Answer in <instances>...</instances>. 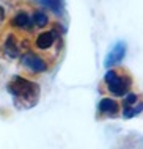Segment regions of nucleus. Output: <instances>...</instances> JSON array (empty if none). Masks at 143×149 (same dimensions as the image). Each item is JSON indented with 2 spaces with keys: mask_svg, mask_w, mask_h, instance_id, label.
Here are the masks:
<instances>
[{
  "mask_svg": "<svg viewBox=\"0 0 143 149\" xmlns=\"http://www.w3.org/2000/svg\"><path fill=\"white\" fill-rule=\"evenodd\" d=\"M6 91L13 97V104L18 110H30L39 102L41 88L36 82H32L22 75H14L6 83Z\"/></svg>",
  "mask_w": 143,
  "mask_h": 149,
  "instance_id": "obj_1",
  "label": "nucleus"
},
{
  "mask_svg": "<svg viewBox=\"0 0 143 149\" xmlns=\"http://www.w3.org/2000/svg\"><path fill=\"white\" fill-rule=\"evenodd\" d=\"M33 46L39 54L46 55V60L49 63H54L61 50V46H63L61 31L57 27H52V29H47V30H41L35 36Z\"/></svg>",
  "mask_w": 143,
  "mask_h": 149,
  "instance_id": "obj_2",
  "label": "nucleus"
},
{
  "mask_svg": "<svg viewBox=\"0 0 143 149\" xmlns=\"http://www.w3.org/2000/svg\"><path fill=\"white\" fill-rule=\"evenodd\" d=\"M132 77L128 71L124 69H107L104 74V85L107 91L115 97H124L129 94L130 88H132Z\"/></svg>",
  "mask_w": 143,
  "mask_h": 149,
  "instance_id": "obj_3",
  "label": "nucleus"
},
{
  "mask_svg": "<svg viewBox=\"0 0 143 149\" xmlns=\"http://www.w3.org/2000/svg\"><path fill=\"white\" fill-rule=\"evenodd\" d=\"M28 42L25 38L19 36L18 33H6L2 39V52L5 55V58H11V60H16V58H20L25 52H28Z\"/></svg>",
  "mask_w": 143,
  "mask_h": 149,
  "instance_id": "obj_4",
  "label": "nucleus"
},
{
  "mask_svg": "<svg viewBox=\"0 0 143 149\" xmlns=\"http://www.w3.org/2000/svg\"><path fill=\"white\" fill-rule=\"evenodd\" d=\"M20 64L25 68L27 71L33 72V74H43L50 69V63L47 61L43 55L36 54V52L28 50L20 57Z\"/></svg>",
  "mask_w": 143,
  "mask_h": 149,
  "instance_id": "obj_5",
  "label": "nucleus"
},
{
  "mask_svg": "<svg viewBox=\"0 0 143 149\" xmlns=\"http://www.w3.org/2000/svg\"><path fill=\"white\" fill-rule=\"evenodd\" d=\"M120 107L124 119L137 118L138 115L143 113V97L140 94H135V93H129L128 96H124Z\"/></svg>",
  "mask_w": 143,
  "mask_h": 149,
  "instance_id": "obj_6",
  "label": "nucleus"
},
{
  "mask_svg": "<svg viewBox=\"0 0 143 149\" xmlns=\"http://www.w3.org/2000/svg\"><path fill=\"white\" fill-rule=\"evenodd\" d=\"M126 52H128V44L124 41H116L113 44V47L110 49V52L107 54V57L104 60V66L107 69H112L113 66L120 64L126 57Z\"/></svg>",
  "mask_w": 143,
  "mask_h": 149,
  "instance_id": "obj_7",
  "label": "nucleus"
},
{
  "mask_svg": "<svg viewBox=\"0 0 143 149\" xmlns=\"http://www.w3.org/2000/svg\"><path fill=\"white\" fill-rule=\"evenodd\" d=\"M97 113L104 118H118L121 113V107L118 100L112 97H102L97 104Z\"/></svg>",
  "mask_w": 143,
  "mask_h": 149,
  "instance_id": "obj_8",
  "label": "nucleus"
},
{
  "mask_svg": "<svg viewBox=\"0 0 143 149\" xmlns=\"http://www.w3.org/2000/svg\"><path fill=\"white\" fill-rule=\"evenodd\" d=\"M10 25L20 31H33V22H32V13L27 10H19L13 17H11Z\"/></svg>",
  "mask_w": 143,
  "mask_h": 149,
  "instance_id": "obj_9",
  "label": "nucleus"
},
{
  "mask_svg": "<svg viewBox=\"0 0 143 149\" xmlns=\"http://www.w3.org/2000/svg\"><path fill=\"white\" fill-rule=\"evenodd\" d=\"M32 22L35 30H44L49 25V16L44 10H35L32 11Z\"/></svg>",
  "mask_w": 143,
  "mask_h": 149,
  "instance_id": "obj_10",
  "label": "nucleus"
},
{
  "mask_svg": "<svg viewBox=\"0 0 143 149\" xmlns=\"http://www.w3.org/2000/svg\"><path fill=\"white\" fill-rule=\"evenodd\" d=\"M38 2L55 14H61L64 10V0H38Z\"/></svg>",
  "mask_w": 143,
  "mask_h": 149,
  "instance_id": "obj_11",
  "label": "nucleus"
},
{
  "mask_svg": "<svg viewBox=\"0 0 143 149\" xmlns=\"http://www.w3.org/2000/svg\"><path fill=\"white\" fill-rule=\"evenodd\" d=\"M3 21H5V10L0 6V24H2Z\"/></svg>",
  "mask_w": 143,
  "mask_h": 149,
  "instance_id": "obj_12",
  "label": "nucleus"
}]
</instances>
